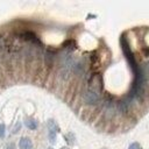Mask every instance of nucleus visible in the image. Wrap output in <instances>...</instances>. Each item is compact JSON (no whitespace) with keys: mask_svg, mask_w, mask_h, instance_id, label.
Wrapping results in <instances>:
<instances>
[{"mask_svg":"<svg viewBox=\"0 0 149 149\" xmlns=\"http://www.w3.org/2000/svg\"><path fill=\"white\" fill-rule=\"evenodd\" d=\"M48 149H52V148H51V147H50V148H48Z\"/></svg>","mask_w":149,"mask_h":149,"instance_id":"11","label":"nucleus"},{"mask_svg":"<svg viewBox=\"0 0 149 149\" xmlns=\"http://www.w3.org/2000/svg\"><path fill=\"white\" fill-rule=\"evenodd\" d=\"M20 126H21V123H20V122H17V123H16V126H15V128L13 129V133H17V130H19V128H20Z\"/></svg>","mask_w":149,"mask_h":149,"instance_id":"9","label":"nucleus"},{"mask_svg":"<svg viewBox=\"0 0 149 149\" xmlns=\"http://www.w3.org/2000/svg\"><path fill=\"white\" fill-rule=\"evenodd\" d=\"M5 128H6L5 125L1 123V125H0V137H3V136H5Z\"/></svg>","mask_w":149,"mask_h":149,"instance_id":"8","label":"nucleus"},{"mask_svg":"<svg viewBox=\"0 0 149 149\" xmlns=\"http://www.w3.org/2000/svg\"><path fill=\"white\" fill-rule=\"evenodd\" d=\"M26 126L29 129H36L37 128V121L33 118H27L26 119Z\"/></svg>","mask_w":149,"mask_h":149,"instance_id":"6","label":"nucleus"},{"mask_svg":"<svg viewBox=\"0 0 149 149\" xmlns=\"http://www.w3.org/2000/svg\"><path fill=\"white\" fill-rule=\"evenodd\" d=\"M19 148L20 149H33V143L30 141V139L28 137H22L19 141Z\"/></svg>","mask_w":149,"mask_h":149,"instance_id":"3","label":"nucleus"},{"mask_svg":"<svg viewBox=\"0 0 149 149\" xmlns=\"http://www.w3.org/2000/svg\"><path fill=\"white\" fill-rule=\"evenodd\" d=\"M121 47H122V50H123V54H125L127 61L129 62V64H130V66H132V69H133V72H134V74H135V80L143 79V76H142V73H141L140 70H139V66H137L136 61H135V58H134V55H133V52H132V50H130V48H129V44H128V42H127V40H126L125 36L121 37Z\"/></svg>","mask_w":149,"mask_h":149,"instance_id":"1","label":"nucleus"},{"mask_svg":"<svg viewBox=\"0 0 149 149\" xmlns=\"http://www.w3.org/2000/svg\"><path fill=\"white\" fill-rule=\"evenodd\" d=\"M58 126L56 125V122L54 120H49L48 121V136L51 143L56 142V133L58 132Z\"/></svg>","mask_w":149,"mask_h":149,"instance_id":"2","label":"nucleus"},{"mask_svg":"<svg viewBox=\"0 0 149 149\" xmlns=\"http://www.w3.org/2000/svg\"><path fill=\"white\" fill-rule=\"evenodd\" d=\"M61 149H69V148H68V147H62Z\"/></svg>","mask_w":149,"mask_h":149,"instance_id":"10","label":"nucleus"},{"mask_svg":"<svg viewBox=\"0 0 149 149\" xmlns=\"http://www.w3.org/2000/svg\"><path fill=\"white\" fill-rule=\"evenodd\" d=\"M85 100L88 102V104H93L98 100V93L93 92V91H90L85 94Z\"/></svg>","mask_w":149,"mask_h":149,"instance_id":"4","label":"nucleus"},{"mask_svg":"<svg viewBox=\"0 0 149 149\" xmlns=\"http://www.w3.org/2000/svg\"><path fill=\"white\" fill-rule=\"evenodd\" d=\"M22 36H23V38L27 40V41H30V42H33V43H40V41H38V38L36 37V35L33 34V33H30V31L23 33Z\"/></svg>","mask_w":149,"mask_h":149,"instance_id":"5","label":"nucleus"},{"mask_svg":"<svg viewBox=\"0 0 149 149\" xmlns=\"http://www.w3.org/2000/svg\"><path fill=\"white\" fill-rule=\"evenodd\" d=\"M128 149H141V146H140L137 142H134V143H132V144L129 146Z\"/></svg>","mask_w":149,"mask_h":149,"instance_id":"7","label":"nucleus"}]
</instances>
